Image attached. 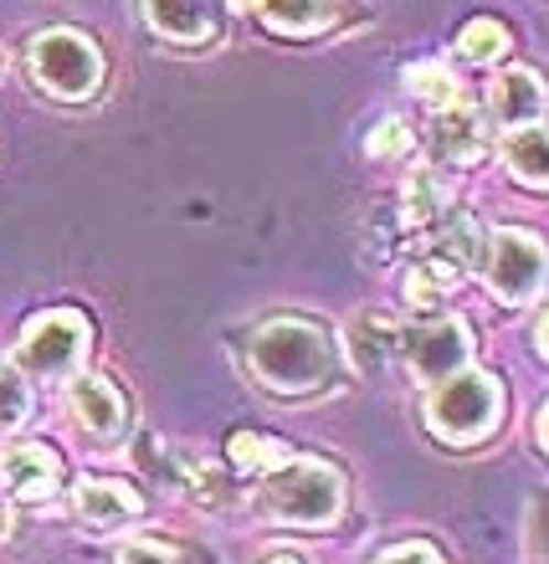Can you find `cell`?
Here are the masks:
<instances>
[{"mask_svg": "<svg viewBox=\"0 0 549 564\" xmlns=\"http://www.w3.org/2000/svg\"><path fill=\"white\" fill-rule=\"evenodd\" d=\"M247 365L278 395H309V390H324L334 380L340 344L329 339V328H319L313 318H272L247 344Z\"/></svg>", "mask_w": 549, "mask_h": 564, "instance_id": "1", "label": "cell"}, {"mask_svg": "<svg viewBox=\"0 0 549 564\" xmlns=\"http://www.w3.org/2000/svg\"><path fill=\"white\" fill-rule=\"evenodd\" d=\"M262 508L278 523H298V529H324L340 519L344 508V477L319 457H288L262 477Z\"/></svg>", "mask_w": 549, "mask_h": 564, "instance_id": "2", "label": "cell"}, {"mask_svg": "<svg viewBox=\"0 0 549 564\" xmlns=\"http://www.w3.org/2000/svg\"><path fill=\"white\" fill-rule=\"evenodd\" d=\"M498 416H504V386H498L488 370L446 375L427 405L431 431L446 436V442H458V446L483 442V436L498 426Z\"/></svg>", "mask_w": 549, "mask_h": 564, "instance_id": "3", "label": "cell"}, {"mask_svg": "<svg viewBox=\"0 0 549 564\" xmlns=\"http://www.w3.org/2000/svg\"><path fill=\"white\" fill-rule=\"evenodd\" d=\"M31 77L42 83L52 98L83 104L104 88V52L73 26H52L31 42Z\"/></svg>", "mask_w": 549, "mask_h": 564, "instance_id": "4", "label": "cell"}, {"mask_svg": "<svg viewBox=\"0 0 549 564\" xmlns=\"http://www.w3.org/2000/svg\"><path fill=\"white\" fill-rule=\"evenodd\" d=\"M21 365L31 375H46V380H62L67 370H77V359L88 355V318L73 308L57 313H36L21 334Z\"/></svg>", "mask_w": 549, "mask_h": 564, "instance_id": "5", "label": "cell"}, {"mask_svg": "<svg viewBox=\"0 0 549 564\" xmlns=\"http://www.w3.org/2000/svg\"><path fill=\"white\" fill-rule=\"evenodd\" d=\"M401 359L411 365L416 380H427V386H442L446 375L467 370V349H473V339H467V328L458 324V318H421V324L401 328Z\"/></svg>", "mask_w": 549, "mask_h": 564, "instance_id": "6", "label": "cell"}, {"mask_svg": "<svg viewBox=\"0 0 549 564\" xmlns=\"http://www.w3.org/2000/svg\"><path fill=\"white\" fill-rule=\"evenodd\" d=\"M488 288L504 303H535L545 288V247L529 231H498L488 252Z\"/></svg>", "mask_w": 549, "mask_h": 564, "instance_id": "7", "label": "cell"}, {"mask_svg": "<svg viewBox=\"0 0 549 564\" xmlns=\"http://www.w3.org/2000/svg\"><path fill=\"white\" fill-rule=\"evenodd\" d=\"M62 482V462L52 446H36V442H21L11 452H0V488L21 498V503H42L52 498Z\"/></svg>", "mask_w": 549, "mask_h": 564, "instance_id": "8", "label": "cell"}, {"mask_svg": "<svg viewBox=\"0 0 549 564\" xmlns=\"http://www.w3.org/2000/svg\"><path fill=\"white\" fill-rule=\"evenodd\" d=\"M73 503H77V519L93 523V529H119V523L139 519V508H144L139 492L114 482V477H88V482H77Z\"/></svg>", "mask_w": 549, "mask_h": 564, "instance_id": "9", "label": "cell"}, {"mask_svg": "<svg viewBox=\"0 0 549 564\" xmlns=\"http://www.w3.org/2000/svg\"><path fill=\"white\" fill-rule=\"evenodd\" d=\"M73 416L83 431H93V436H119L123 431V395L114 390V380H104V375H83L73 386Z\"/></svg>", "mask_w": 549, "mask_h": 564, "instance_id": "10", "label": "cell"}, {"mask_svg": "<svg viewBox=\"0 0 549 564\" xmlns=\"http://www.w3.org/2000/svg\"><path fill=\"white\" fill-rule=\"evenodd\" d=\"M493 113L508 129H535L539 113H545V88L529 67H508L498 83H493Z\"/></svg>", "mask_w": 549, "mask_h": 564, "instance_id": "11", "label": "cell"}, {"mask_svg": "<svg viewBox=\"0 0 549 564\" xmlns=\"http://www.w3.org/2000/svg\"><path fill=\"white\" fill-rule=\"evenodd\" d=\"M144 15L164 42H206V36L222 31V11H216V6H195V0H180V6H144Z\"/></svg>", "mask_w": 549, "mask_h": 564, "instance_id": "12", "label": "cell"}, {"mask_svg": "<svg viewBox=\"0 0 549 564\" xmlns=\"http://www.w3.org/2000/svg\"><path fill=\"white\" fill-rule=\"evenodd\" d=\"M437 154L452 164L483 160V119L467 104L442 108V119H437Z\"/></svg>", "mask_w": 549, "mask_h": 564, "instance_id": "13", "label": "cell"}, {"mask_svg": "<svg viewBox=\"0 0 549 564\" xmlns=\"http://www.w3.org/2000/svg\"><path fill=\"white\" fill-rule=\"evenodd\" d=\"M401 344V328L390 324V313H359V324L349 328V355L365 375H375L390 359V349Z\"/></svg>", "mask_w": 549, "mask_h": 564, "instance_id": "14", "label": "cell"}, {"mask_svg": "<svg viewBox=\"0 0 549 564\" xmlns=\"http://www.w3.org/2000/svg\"><path fill=\"white\" fill-rule=\"evenodd\" d=\"M257 15L278 36H319L324 26L340 21V6H257Z\"/></svg>", "mask_w": 549, "mask_h": 564, "instance_id": "15", "label": "cell"}, {"mask_svg": "<svg viewBox=\"0 0 549 564\" xmlns=\"http://www.w3.org/2000/svg\"><path fill=\"white\" fill-rule=\"evenodd\" d=\"M504 160H508V170L524 180V185H545V129H514L508 134V144H504Z\"/></svg>", "mask_w": 549, "mask_h": 564, "instance_id": "16", "label": "cell"}, {"mask_svg": "<svg viewBox=\"0 0 549 564\" xmlns=\"http://www.w3.org/2000/svg\"><path fill=\"white\" fill-rule=\"evenodd\" d=\"M406 88L421 98V104H431V108H452V104H462V88H458V77L446 73L442 62H416L411 73H406Z\"/></svg>", "mask_w": 549, "mask_h": 564, "instance_id": "17", "label": "cell"}, {"mask_svg": "<svg viewBox=\"0 0 549 564\" xmlns=\"http://www.w3.org/2000/svg\"><path fill=\"white\" fill-rule=\"evenodd\" d=\"M458 46H462V57L467 62H493V57H504L508 52V26L504 21H493V15H477V21L462 26Z\"/></svg>", "mask_w": 549, "mask_h": 564, "instance_id": "18", "label": "cell"}, {"mask_svg": "<svg viewBox=\"0 0 549 564\" xmlns=\"http://www.w3.org/2000/svg\"><path fill=\"white\" fill-rule=\"evenodd\" d=\"M232 462H237L241 473H272V467H282V462H288V452H282L272 436L237 431V436H232Z\"/></svg>", "mask_w": 549, "mask_h": 564, "instance_id": "19", "label": "cell"}, {"mask_svg": "<svg viewBox=\"0 0 549 564\" xmlns=\"http://www.w3.org/2000/svg\"><path fill=\"white\" fill-rule=\"evenodd\" d=\"M31 411V395H26V380L11 370V365H0V431L21 426Z\"/></svg>", "mask_w": 549, "mask_h": 564, "instance_id": "20", "label": "cell"}, {"mask_svg": "<svg viewBox=\"0 0 549 564\" xmlns=\"http://www.w3.org/2000/svg\"><path fill=\"white\" fill-rule=\"evenodd\" d=\"M365 149H370V154H411V129H406L401 119H386Z\"/></svg>", "mask_w": 549, "mask_h": 564, "instance_id": "21", "label": "cell"}, {"mask_svg": "<svg viewBox=\"0 0 549 564\" xmlns=\"http://www.w3.org/2000/svg\"><path fill=\"white\" fill-rule=\"evenodd\" d=\"M119 564H180V560H175V550H164L154 539H134V544L119 550Z\"/></svg>", "mask_w": 549, "mask_h": 564, "instance_id": "22", "label": "cell"}, {"mask_svg": "<svg viewBox=\"0 0 549 564\" xmlns=\"http://www.w3.org/2000/svg\"><path fill=\"white\" fill-rule=\"evenodd\" d=\"M375 564H442V554L431 550V544H421V539H411V544H396V550H386Z\"/></svg>", "mask_w": 549, "mask_h": 564, "instance_id": "23", "label": "cell"}, {"mask_svg": "<svg viewBox=\"0 0 549 564\" xmlns=\"http://www.w3.org/2000/svg\"><path fill=\"white\" fill-rule=\"evenodd\" d=\"M262 564H309V560H303V554H288V550H282V554H268Z\"/></svg>", "mask_w": 549, "mask_h": 564, "instance_id": "24", "label": "cell"}]
</instances>
